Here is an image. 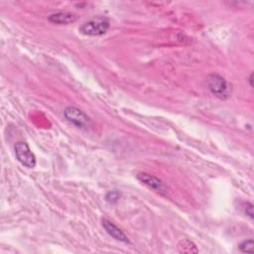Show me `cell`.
Wrapping results in <instances>:
<instances>
[{
  "mask_svg": "<svg viewBox=\"0 0 254 254\" xmlns=\"http://www.w3.org/2000/svg\"><path fill=\"white\" fill-rule=\"evenodd\" d=\"M206 84L209 91L221 100L228 99L232 94V85L223 76L217 73H211L206 77Z\"/></svg>",
  "mask_w": 254,
  "mask_h": 254,
  "instance_id": "1",
  "label": "cell"
},
{
  "mask_svg": "<svg viewBox=\"0 0 254 254\" xmlns=\"http://www.w3.org/2000/svg\"><path fill=\"white\" fill-rule=\"evenodd\" d=\"M109 20L103 16H97L91 20L83 23L78 31L86 36H101L104 35L109 29Z\"/></svg>",
  "mask_w": 254,
  "mask_h": 254,
  "instance_id": "2",
  "label": "cell"
},
{
  "mask_svg": "<svg viewBox=\"0 0 254 254\" xmlns=\"http://www.w3.org/2000/svg\"><path fill=\"white\" fill-rule=\"evenodd\" d=\"M64 118L80 129H87L90 126V118L79 108L74 106H67L64 110Z\"/></svg>",
  "mask_w": 254,
  "mask_h": 254,
  "instance_id": "3",
  "label": "cell"
},
{
  "mask_svg": "<svg viewBox=\"0 0 254 254\" xmlns=\"http://www.w3.org/2000/svg\"><path fill=\"white\" fill-rule=\"evenodd\" d=\"M15 155L23 166L30 169L36 166V157L26 142L19 141L15 144Z\"/></svg>",
  "mask_w": 254,
  "mask_h": 254,
  "instance_id": "4",
  "label": "cell"
},
{
  "mask_svg": "<svg viewBox=\"0 0 254 254\" xmlns=\"http://www.w3.org/2000/svg\"><path fill=\"white\" fill-rule=\"evenodd\" d=\"M136 177L142 184L146 185L148 188H150L162 194L167 192V187L160 179H158L152 175H149L147 173H139Z\"/></svg>",
  "mask_w": 254,
  "mask_h": 254,
  "instance_id": "5",
  "label": "cell"
},
{
  "mask_svg": "<svg viewBox=\"0 0 254 254\" xmlns=\"http://www.w3.org/2000/svg\"><path fill=\"white\" fill-rule=\"evenodd\" d=\"M102 226L105 229V231L114 239L123 242V243H129V239L126 236V234L123 232V230H121L118 226H116L113 222H111L110 220L103 218L102 219Z\"/></svg>",
  "mask_w": 254,
  "mask_h": 254,
  "instance_id": "6",
  "label": "cell"
},
{
  "mask_svg": "<svg viewBox=\"0 0 254 254\" xmlns=\"http://www.w3.org/2000/svg\"><path fill=\"white\" fill-rule=\"evenodd\" d=\"M49 21L58 25H66L77 20V16L69 12H57L49 16Z\"/></svg>",
  "mask_w": 254,
  "mask_h": 254,
  "instance_id": "7",
  "label": "cell"
},
{
  "mask_svg": "<svg viewBox=\"0 0 254 254\" xmlns=\"http://www.w3.org/2000/svg\"><path fill=\"white\" fill-rule=\"evenodd\" d=\"M177 248L180 253H197L198 252L195 244L189 239H182L178 243Z\"/></svg>",
  "mask_w": 254,
  "mask_h": 254,
  "instance_id": "8",
  "label": "cell"
},
{
  "mask_svg": "<svg viewBox=\"0 0 254 254\" xmlns=\"http://www.w3.org/2000/svg\"><path fill=\"white\" fill-rule=\"evenodd\" d=\"M253 247H254V242H253V239H247V240H243L239 245H238V248L241 252L243 253H246V252H249V253H253Z\"/></svg>",
  "mask_w": 254,
  "mask_h": 254,
  "instance_id": "9",
  "label": "cell"
},
{
  "mask_svg": "<svg viewBox=\"0 0 254 254\" xmlns=\"http://www.w3.org/2000/svg\"><path fill=\"white\" fill-rule=\"evenodd\" d=\"M106 200L110 203H115L119 200L120 198V193L117 191V190H111V191H108L106 193V196H105Z\"/></svg>",
  "mask_w": 254,
  "mask_h": 254,
  "instance_id": "10",
  "label": "cell"
},
{
  "mask_svg": "<svg viewBox=\"0 0 254 254\" xmlns=\"http://www.w3.org/2000/svg\"><path fill=\"white\" fill-rule=\"evenodd\" d=\"M244 212L246 213V215H248L251 219H253L254 217V212H253V204L252 203H246L245 207H244Z\"/></svg>",
  "mask_w": 254,
  "mask_h": 254,
  "instance_id": "11",
  "label": "cell"
},
{
  "mask_svg": "<svg viewBox=\"0 0 254 254\" xmlns=\"http://www.w3.org/2000/svg\"><path fill=\"white\" fill-rule=\"evenodd\" d=\"M248 81H249V84H250V86H251V87H253V82H252V81H253V72H252V73L249 75Z\"/></svg>",
  "mask_w": 254,
  "mask_h": 254,
  "instance_id": "12",
  "label": "cell"
}]
</instances>
